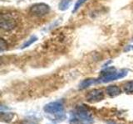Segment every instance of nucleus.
<instances>
[{
    "label": "nucleus",
    "mask_w": 133,
    "mask_h": 124,
    "mask_svg": "<svg viewBox=\"0 0 133 124\" xmlns=\"http://www.w3.org/2000/svg\"><path fill=\"white\" fill-rule=\"evenodd\" d=\"M1 51H3L4 49L7 48V42H5V41H4V39H1Z\"/></svg>",
    "instance_id": "obj_13"
},
{
    "label": "nucleus",
    "mask_w": 133,
    "mask_h": 124,
    "mask_svg": "<svg viewBox=\"0 0 133 124\" xmlns=\"http://www.w3.org/2000/svg\"><path fill=\"white\" fill-rule=\"evenodd\" d=\"M50 8L48 5L45 3H37L35 5H33L30 8L31 13H32L35 16H44L46 14H48L49 12Z\"/></svg>",
    "instance_id": "obj_3"
},
{
    "label": "nucleus",
    "mask_w": 133,
    "mask_h": 124,
    "mask_svg": "<svg viewBox=\"0 0 133 124\" xmlns=\"http://www.w3.org/2000/svg\"><path fill=\"white\" fill-rule=\"evenodd\" d=\"M76 115L78 118H80L81 120H83V121H86V122H91L92 121V118H91V114L87 112L85 109H77Z\"/></svg>",
    "instance_id": "obj_6"
},
{
    "label": "nucleus",
    "mask_w": 133,
    "mask_h": 124,
    "mask_svg": "<svg viewBox=\"0 0 133 124\" xmlns=\"http://www.w3.org/2000/svg\"><path fill=\"white\" fill-rule=\"evenodd\" d=\"M97 83H98V80H96V79H87V80H85L84 81L82 82V84H80L79 89H84L87 88V87H89L90 85L97 84Z\"/></svg>",
    "instance_id": "obj_8"
},
{
    "label": "nucleus",
    "mask_w": 133,
    "mask_h": 124,
    "mask_svg": "<svg viewBox=\"0 0 133 124\" xmlns=\"http://www.w3.org/2000/svg\"><path fill=\"white\" fill-rule=\"evenodd\" d=\"M107 93L110 97H116L121 94V89L118 86L110 85L107 88Z\"/></svg>",
    "instance_id": "obj_7"
},
{
    "label": "nucleus",
    "mask_w": 133,
    "mask_h": 124,
    "mask_svg": "<svg viewBox=\"0 0 133 124\" xmlns=\"http://www.w3.org/2000/svg\"><path fill=\"white\" fill-rule=\"evenodd\" d=\"M104 98V93L101 89H93L87 94V100L90 103L99 102Z\"/></svg>",
    "instance_id": "obj_5"
},
{
    "label": "nucleus",
    "mask_w": 133,
    "mask_h": 124,
    "mask_svg": "<svg viewBox=\"0 0 133 124\" xmlns=\"http://www.w3.org/2000/svg\"><path fill=\"white\" fill-rule=\"evenodd\" d=\"M44 111L46 113L50 114H57L61 113L63 111V102L62 100L60 101H55L49 103L44 107Z\"/></svg>",
    "instance_id": "obj_2"
},
{
    "label": "nucleus",
    "mask_w": 133,
    "mask_h": 124,
    "mask_svg": "<svg viewBox=\"0 0 133 124\" xmlns=\"http://www.w3.org/2000/svg\"><path fill=\"white\" fill-rule=\"evenodd\" d=\"M109 124H116V123H112V122H111V123H109Z\"/></svg>",
    "instance_id": "obj_14"
},
{
    "label": "nucleus",
    "mask_w": 133,
    "mask_h": 124,
    "mask_svg": "<svg viewBox=\"0 0 133 124\" xmlns=\"http://www.w3.org/2000/svg\"><path fill=\"white\" fill-rule=\"evenodd\" d=\"M37 40V37H35V36H32L30 39L29 40H28V41H26L23 45V47L22 48H25V47H29L32 43H33L34 41Z\"/></svg>",
    "instance_id": "obj_11"
},
{
    "label": "nucleus",
    "mask_w": 133,
    "mask_h": 124,
    "mask_svg": "<svg viewBox=\"0 0 133 124\" xmlns=\"http://www.w3.org/2000/svg\"><path fill=\"white\" fill-rule=\"evenodd\" d=\"M86 1H87V0H78V1L77 2V3L75 4V7H74V9L72 10V12H76V11L78 9V8L80 7Z\"/></svg>",
    "instance_id": "obj_12"
},
{
    "label": "nucleus",
    "mask_w": 133,
    "mask_h": 124,
    "mask_svg": "<svg viewBox=\"0 0 133 124\" xmlns=\"http://www.w3.org/2000/svg\"><path fill=\"white\" fill-rule=\"evenodd\" d=\"M124 90L127 94H132L133 93V81L127 82L124 85Z\"/></svg>",
    "instance_id": "obj_10"
},
{
    "label": "nucleus",
    "mask_w": 133,
    "mask_h": 124,
    "mask_svg": "<svg viewBox=\"0 0 133 124\" xmlns=\"http://www.w3.org/2000/svg\"><path fill=\"white\" fill-rule=\"evenodd\" d=\"M71 2H72L71 0H62L59 3V9L62 11L66 10L69 7Z\"/></svg>",
    "instance_id": "obj_9"
},
{
    "label": "nucleus",
    "mask_w": 133,
    "mask_h": 124,
    "mask_svg": "<svg viewBox=\"0 0 133 124\" xmlns=\"http://www.w3.org/2000/svg\"><path fill=\"white\" fill-rule=\"evenodd\" d=\"M16 21L12 18L11 17L8 15H2L1 18V22H0V27L3 30L5 31H10L12 29H14L16 27Z\"/></svg>",
    "instance_id": "obj_4"
},
{
    "label": "nucleus",
    "mask_w": 133,
    "mask_h": 124,
    "mask_svg": "<svg viewBox=\"0 0 133 124\" xmlns=\"http://www.w3.org/2000/svg\"><path fill=\"white\" fill-rule=\"evenodd\" d=\"M127 74V70H120V71H116L114 69H107L106 72H102V74L100 79H98V83H107L112 80H118V79L123 78Z\"/></svg>",
    "instance_id": "obj_1"
}]
</instances>
